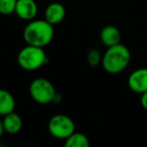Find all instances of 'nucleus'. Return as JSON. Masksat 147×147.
<instances>
[{
    "label": "nucleus",
    "instance_id": "obj_1",
    "mask_svg": "<svg viewBox=\"0 0 147 147\" xmlns=\"http://www.w3.org/2000/svg\"><path fill=\"white\" fill-rule=\"evenodd\" d=\"M55 36L53 25L45 19H32L23 29V39L26 45L45 47Z\"/></svg>",
    "mask_w": 147,
    "mask_h": 147
},
{
    "label": "nucleus",
    "instance_id": "obj_2",
    "mask_svg": "<svg viewBox=\"0 0 147 147\" xmlns=\"http://www.w3.org/2000/svg\"><path fill=\"white\" fill-rule=\"evenodd\" d=\"M131 61V53L126 45L118 43L107 49L102 57V67L109 74H119L123 71Z\"/></svg>",
    "mask_w": 147,
    "mask_h": 147
},
{
    "label": "nucleus",
    "instance_id": "obj_3",
    "mask_svg": "<svg viewBox=\"0 0 147 147\" xmlns=\"http://www.w3.org/2000/svg\"><path fill=\"white\" fill-rule=\"evenodd\" d=\"M49 61L43 47L27 45L19 51L17 63L19 67L25 71H36Z\"/></svg>",
    "mask_w": 147,
    "mask_h": 147
},
{
    "label": "nucleus",
    "instance_id": "obj_4",
    "mask_svg": "<svg viewBox=\"0 0 147 147\" xmlns=\"http://www.w3.org/2000/svg\"><path fill=\"white\" fill-rule=\"evenodd\" d=\"M29 94L37 104L47 105L53 102L57 91L51 81L45 78H36L29 85Z\"/></svg>",
    "mask_w": 147,
    "mask_h": 147
},
{
    "label": "nucleus",
    "instance_id": "obj_5",
    "mask_svg": "<svg viewBox=\"0 0 147 147\" xmlns=\"http://www.w3.org/2000/svg\"><path fill=\"white\" fill-rule=\"evenodd\" d=\"M47 128L51 135L57 139H67L76 131L73 119L65 114L53 115L49 121Z\"/></svg>",
    "mask_w": 147,
    "mask_h": 147
},
{
    "label": "nucleus",
    "instance_id": "obj_6",
    "mask_svg": "<svg viewBox=\"0 0 147 147\" xmlns=\"http://www.w3.org/2000/svg\"><path fill=\"white\" fill-rule=\"evenodd\" d=\"M128 87L136 94H143L147 91V67H140L133 71L128 77Z\"/></svg>",
    "mask_w": 147,
    "mask_h": 147
},
{
    "label": "nucleus",
    "instance_id": "obj_7",
    "mask_svg": "<svg viewBox=\"0 0 147 147\" xmlns=\"http://www.w3.org/2000/svg\"><path fill=\"white\" fill-rule=\"evenodd\" d=\"M38 7L35 0H17L15 6V14L20 19L30 21L35 18Z\"/></svg>",
    "mask_w": 147,
    "mask_h": 147
},
{
    "label": "nucleus",
    "instance_id": "obj_8",
    "mask_svg": "<svg viewBox=\"0 0 147 147\" xmlns=\"http://www.w3.org/2000/svg\"><path fill=\"white\" fill-rule=\"evenodd\" d=\"M65 17V7L59 2H53L45 10V19L51 24L61 23Z\"/></svg>",
    "mask_w": 147,
    "mask_h": 147
},
{
    "label": "nucleus",
    "instance_id": "obj_9",
    "mask_svg": "<svg viewBox=\"0 0 147 147\" xmlns=\"http://www.w3.org/2000/svg\"><path fill=\"white\" fill-rule=\"evenodd\" d=\"M121 31L115 25H106L100 32V40L105 47H110L121 43Z\"/></svg>",
    "mask_w": 147,
    "mask_h": 147
},
{
    "label": "nucleus",
    "instance_id": "obj_10",
    "mask_svg": "<svg viewBox=\"0 0 147 147\" xmlns=\"http://www.w3.org/2000/svg\"><path fill=\"white\" fill-rule=\"evenodd\" d=\"M3 126H4V131L8 134L14 135L17 134L21 131L23 126V122L21 117L14 111L9 114L3 116Z\"/></svg>",
    "mask_w": 147,
    "mask_h": 147
},
{
    "label": "nucleus",
    "instance_id": "obj_11",
    "mask_svg": "<svg viewBox=\"0 0 147 147\" xmlns=\"http://www.w3.org/2000/svg\"><path fill=\"white\" fill-rule=\"evenodd\" d=\"M15 108V99L9 91L0 89V115L5 116L13 112Z\"/></svg>",
    "mask_w": 147,
    "mask_h": 147
},
{
    "label": "nucleus",
    "instance_id": "obj_12",
    "mask_svg": "<svg viewBox=\"0 0 147 147\" xmlns=\"http://www.w3.org/2000/svg\"><path fill=\"white\" fill-rule=\"evenodd\" d=\"M65 147H89L90 141L85 134L80 132H75L69 135L65 141Z\"/></svg>",
    "mask_w": 147,
    "mask_h": 147
},
{
    "label": "nucleus",
    "instance_id": "obj_13",
    "mask_svg": "<svg viewBox=\"0 0 147 147\" xmlns=\"http://www.w3.org/2000/svg\"><path fill=\"white\" fill-rule=\"evenodd\" d=\"M17 0H0V14L10 15L15 12Z\"/></svg>",
    "mask_w": 147,
    "mask_h": 147
},
{
    "label": "nucleus",
    "instance_id": "obj_14",
    "mask_svg": "<svg viewBox=\"0 0 147 147\" xmlns=\"http://www.w3.org/2000/svg\"><path fill=\"white\" fill-rule=\"evenodd\" d=\"M87 63L91 67H95L102 63V55L97 49H92L87 53Z\"/></svg>",
    "mask_w": 147,
    "mask_h": 147
},
{
    "label": "nucleus",
    "instance_id": "obj_15",
    "mask_svg": "<svg viewBox=\"0 0 147 147\" xmlns=\"http://www.w3.org/2000/svg\"><path fill=\"white\" fill-rule=\"evenodd\" d=\"M140 103H141V106L143 107V109L147 111V91L145 93H143V94H141Z\"/></svg>",
    "mask_w": 147,
    "mask_h": 147
},
{
    "label": "nucleus",
    "instance_id": "obj_16",
    "mask_svg": "<svg viewBox=\"0 0 147 147\" xmlns=\"http://www.w3.org/2000/svg\"><path fill=\"white\" fill-rule=\"evenodd\" d=\"M4 126H3V121L0 119V137L2 136L3 133H4Z\"/></svg>",
    "mask_w": 147,
    "mask_h": 147
}]
</instances>
